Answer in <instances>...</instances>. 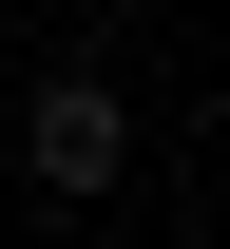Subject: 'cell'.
<instances>
[{"label": "cell", "mask_w": 230, "mask_h": 249, "mask_svg": "<svg viewBox=\"0 0 230 249\" xmlns=\"http://www.w3.org/2000/svg\"><path fill=\"white\" fill-rule=\"evenodd\" d=\"M19 154H38V192H115V154H134V115H115V77H58L19 115Z\"/></svg>", "instance_id": "6da1fadb"}]
</instances>
